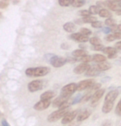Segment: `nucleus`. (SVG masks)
<instances>
[{"label": "nucleus", "mask_w": 121, "mask_h": 126, "mask_svg": "<svg viewBox=\"0 0 121 126\" xmlns=\"http://www.w3.org/2000/svg\"><path fill=\"white\" fill-rule=\"evenodd\" d=\"M50 72L48 67H37V68H28L26 69L25 74L28 77H42L45 76Z\"/></svg>", "instance_id": "nucleus-1"}, {"label": "nucleus", "mask_w": 121, "mask_h": 126, "mask_svg": "<svg viewBox=\"0 0 121 126\" xmlns=\"http://www.w3.org/2000/svg\"><path fill=\"white\" fill-rule=\"evenodd\" d=\"M69 109L67 110H58L56 111H54L52 112V114L48 115L47 117V121L50 123H53V122H56V121L59 120L61 118H64V116L67 113H69Z\"/></svg>", "instance_id": "nucleus-2"}, {"label": "nucleus", "mask_w": 121, "mask_h": 126, "mask_svg": "<svg viewBox=\"0 0 121 126\" xmlns=\"http://www.w3.org/2000/svg\"><path fill=\"white\" fill-rule=\"evenodd\" d=\"M50 63L52 64L53 67L55 68H60V67H62L63 65H65L67 62V59H65V58H62V57H58L56 55H54L50 59Z\"/></svg>", "instance_id": "nucleus-3"}, {"label": "nucleus", "mask_w": 121, "mask_h": 126, "mask_svg": "<svg viewBox=\"0 0 121 126\" xmlns=\"http://www.w3.org/2000/svg\"><path fill=\"white\" fill-rule=\"evenodd\" d=\"M94 84H95V80L92 79H86V80H82L77 84V90L82 91V90H85V89H90Z\"/></svg>", "instance_id": "nucleus-4"}, {"label": "nucleus", "mask_w": 121, "mask_h": 126, "mask_svg": "<svg viewBox=\"0 0 121 126\" xmlns=\"http://www.w3.org/2000/svg\"><path fill=\"white\" fill-rule=\"evenodd\" d=\"M42 88H43V82L42 80H33L27 85V89L32 93L41 90Z\"/></svg>", "instance_id": "nucleus-5"}, {"label": "nucleus", "mask_w": 121, "mask_h": 126, "mask_svg": "<svg viewBox=\"0 0 121 126\" xmlns=\"http://www.w3.org/2000/svg\"><path fill=\"white\" fill-rule=\"evenodd\" d=\"M71 95H68V94H61L60 96L55 99L54 101L52 102V105L53 107H56V108H60L63 104L66 103V101H68Z\"/></svg>", "instance_id": "nucleus-6"}, {"label": "nucleus", "mask_w": 121, "mask_h": 126, "mask_svg": "<svg viewBox=\"0 0 121 126\" xmlns=\"http://www.w3.org/2000/svg\"><path fill=\"white\" fill-rule=\"evenodd\" d=\"M78 110H74L71 111V112L67 113L64 116V118L61 119V124L62 125H66V124H71L72 121L74 120L76 118H77L78 116Z\"/></svg>", "instance_id": "nucleus-7"}, {"label": "nucleus", "mask_w": 121, "mask_h": 126, "mask_svg": "<svg viewBox=\"0 0 121 126\" xmlns=\"http://www.w3.org/2000/svg\"><path fill=\"white\" fill-rule=\"evenodd\" d=\"M77 90V84L75 83H71L67 85H65L62 89H61V93L62 94H68L71 95L74 92H76Z\"/></svg>", "instance_id": "nucleus-8"}, {"label": "nucleus", "mask_w": 121, "mask_h": 126, "mask_svg": "<svg viewBox=\"0 0 121 126\" xmlns=\"http://www.w3.org/2000/svg\"><path fill=\"white\" fill-rule=\"evenodd\" d=\"M90 66L89 63H80L79 65H77L76 67L74 69V73L76 74H83V73H86L88 71L89 69H90Z\"/></svg>", "instance_id": "nucleus-9"}, {"label": "nucleus", "mask_w": 121, "mask_h": 126, "mask_svg": "<svg viewBox=\"0 0 121 126\" xmlns=\"http://www.w3.org/2000/svg\"><path fill=\"white\" fill-rule=\"evenodd\" d=\"M51 105V101L50 100H40L39 102H37V104L34 105V110L42 111L45 110L46 109H47Z\"/></svg>", "instance_id": "nucleus-10"}, {"label": "nucleus", "mask_w": 121, "mask_h": 126, "mask_svg": "<svg viewBox=\"0 0 121 126\" xmlns=\"http://www.w3.org/2000/svg\"><path fill=\"white\" fill-rule=\"evenodd\" d=\"M119 95V90L118 89H114V90L110 91L107 94L105 95V102H110V103H114V100L117 99Z\"/></svg>", "instance_id": "nucleus-11"}, {"label": "nucleus", "mask_w": 121, "mask_h": 126, "mask_svg": "<svg viewBox=\"0 0 121 126\" xmlns=\"http://www.w3.org/2000/svg\"><path fill=\"white\" fill-rule=\"evenodd\" d=\"M105 92V89H99L98 91L95 92L92 95V98H91V102H92V104H96L97 102L99 101V99L102 98V96L104 95Z\"/></svg>", "instance_id": "nucleus-12"}, {"label": "nucleus", "mask_w": 121, "mask_h": 126, "mask_svg": "<svg viewBox=\"0 0 121 126\" xmlns=\"http://www.w3.org/2000/svg\"><path fill=\"white\" fill-rule=\"evenodd\" d=\"M90 111H88V110L80 111V112L79 113V114H78L77 118H76V119H77V122H81V121L86 120V119H88L89 117H90Z\"/></svg>", "instance_id": "nucleus-13"}, {"label": "nucleus", "mask_w": 121, "mask_h": 126, "mask_svg": "<svg viewBox=\"0 0 121 126\" xmlns=\"http://www.w3.org/2000/svg\"><path fill=\"white\" fill-rule=\"evenodd\" d=\"M101 74V72L97 69L96 67H92L86 73V76L91 77V76H98Z\"/></svg>", "instance_id": "nucleus-14"}, {"label": "nucleus", "mask_w": 121, "mask_h": 126, "mask_svg": "<svg viewBox=\"0 0 121 126\" xmlns=\"http://www.w3.org/2000/svg\"><path fill=\"white\" fill-rule=\"evenodd\" d=\"M96 68L100 72H103V71H106V70H109L110 68H111V65H110V63H109L108 62H103V63H98V64L96 65Z\"/></svg>", "instance_id": "nucleus-15"}, {"label": "nucleus", "mask_w": 121, "mask_h": 126, "mask_svg": "<svg viewBox=\"0 0 121 126\" xmlns=\"http://www.w3.org/2000/svg\"><path fill=\"white\" fill-rule=\"evenodd\" d=\"M114 107V103H110V102H105L102 107V112L104 114H108L112 110Z\"/></svg>", "instance_id": "nucleus-16"}, {"label": "nucleus", "mask_w": 121, "mask_h": 126, "mask_svg": "<svg viewBox=\"0 0 121 126\" xmlns=\"http://www.w3.org/2000/svg\"><path fill=\"white\" fill-rule=\"evenodd\" d=\"M55 96V93L53 91H46L41 95V100H50Z\"/></svg>", "instance_id": "nucleus-17"}, {"label": "nucleus", "mask_w": 121, "mask_h": 126, "mask_svg": "<svg viewBox=\"0 0 121 126\" xmlns=\"http://www.w3.org/2000/svg\"><path fill=\"white\" fill-rule=\"evenodd\" d=\"M72 55H73L74 57H76L79 59V58L87 56V52L84 49H76L72 52Z\"/></svg>", "instance_id": "nucleus-18"}, {"label": "nucleus", "mask_w": 121, "mask_h": 126, "mask_svg": "<svg viewBox=\"0 0 121 126\" xmlns=\"http://www.w3.org/2000/svg\"><path fill=\"white\" fill-rule=\"evenodd\" d=\"M63 29L65 31L68 32V33H72L75 30V24L71 22H67L63 25Z\"/></svg>", "instance_id": "nucleus-19"}, {"label": "nucleus", "mask_w": 121, "mask_h": 126, "mask_svg": "<svg viewBox=\"0 0 121 126\" xmlns=\"http://www.w3.org/2000/svg\"><path fill=\"white\" fill-rule=\"evenodd\" d=\"M93 61L96 62V63H103V62L106 61V57L104 56L102 54H95L94 56H93Z\"/></svg>", "instance_id": "nucleus-20"}, {"label": "nucleus", "mask_w": 121, "mask_h": 126, "mask_svg": "<svg viewBox=\"0 0 121 126\" xmlns=\"http://www.w3.org/2000/svg\"><path fill=\"white\" fill-rule=\"evenodd\" d=\"M82 22L83 23H93L95 22H96L97 20V18L95 16H89V17H86V18H82Z\"/></svg>", "instance_id": "nucleus-21"}, {"label": "nucleus", "mask_w": 121, "mask_h": 126, "mask_svg": "<svg viewBox=\"0 0 121 126\" xmlns=\"http://www.w3.org/2000/svg\"><path fill=\"white\" fill-rule=\"evenodd\" d=\"M99 15L102 18H110L111 17V13H110L109 10L105 9V8H102V9L99 11Z\"/></svg>", "instance_id": "nucleus-22"}, {"label": "nucleus", "mask_w": 121, "mask_h": 126, "mask_svg": "<svg viewBox=\"0 0 121 126\" xmlns=\"http://www.w3.org/2000/svg\"><path fill=\"white\" fill-rule=\"evenodd\" d=\"M103 52L105 54H107L108 55L110 54H116V48H113V47H106L104 48Z\"/></svg>", "instance_id": "nucleus-23"}, {"label": "nucleus", "mask_w": 121, "mask_h": 126, "mask_svg": "<svg viewBox=\"0 0 121 126\" xmlns=\"http://www.w3.org/2000/svg\"><path fill=\"white\" fill-rule=\"evenodd\" d=\"M100 8H99L98 6H90V8H89V12L90 13V14H99V11L101 9H99Z\"/></svg>", "instance_id": "nucleus-24"}, {"label": "nucleus", "mask_w": 121, "mask_h": 126, "mask_svg": "<svg viewBox=\"0 0 121 126\" xmlns=\"http://www.w3.org/2000/svg\"><path fill=\"white\" fill-rule=\"evenodd\" d=\"M90 43L92 44L93 46H95V45H99L101 44V40L99 39V38L97 37H93V38H90Z\"/></svg>", "instance_id": "nucleus-25"}, {"label": "nucleus", "mask_w": 121, "mask_h": 126, "mask_svg": "<svg viewBox=\"0 0 121 126\" xmlns=\"http://www.w3.org/2000/svg\"><path fill=\"white\" fill-rule=\"evenodd\" d=\"M74 0H59L58 3L61 6H63V7H66V6H69V5H72Z\"/></svg>", "instance_id": "nucleus-26"}, {"label": "nucleus", "mask_w": 121, "mask_h": 126, "mask_svg": "<svg viewBox=\"0 0 121 126\" xmlns=\"http://www.w3.org/2000/svg\"><path fill=\"white\" fill-rule=\"evenodd\" d=\"M76 60L81 61V62H83V63H88V62H90V60H93V57L90 56V55H87V56L79 58V59H77Z\"/></svg>", "instance_id": "nucleus-27"}, {"label": "nucleus", "mask_w": 121, "mask_h": 126, "mask_svg": "<svg viewBox=\"0 0 121 126\" xmlns=\"http://www.w3.org/2000/svg\"><path fill=\"white\" fill-rule=\"evenodd\" d=\"M84 4H85V1H83V0H74L72 6L75 8H80L82 7Z\"/></svg>", "instance_id": "nucleus-28"}, {"label": "nucleus", "mask_w": 121, "mask_h": 126, "mask_svg": "<svg viewBox=\"0 0 121 126\" xmlns=\"http://www.w3.org/2000/svg\"><path fill=\"white\" fill-rule=\"evenodd\" d=\"M79 33H80L82 35H85V36H89L91 34V31L89 30L88 29H86V28H82Z\"/></svg>", "instance_id": "nucleus-29"}, {"label": "nucleus", "mask_w": 121, "mask_h": 126, "mask_svg": "<svg viewBox=\"0 0 121 126\" xmlns=\"http://www.w3.org/2000/svg\"><path fill=\"white\" fill-rule=\"evenodd\" d=\"M71 104H72V102H71L70 100H68V101H66V103L63 104L59 108V110H67V109H69V107L71 105Z\"/></svg>", "instance_id": "nucleus-30"}, {"label": "nucleus", "mask_w": 121, "mask_h": 126, "mask_svg": "<svg viewBox=\"0 0 121 126\" xmlns=\"http://www.w3.org/2000/svg\"><path fill=\"white\" fill-rule=\"evenodd\" d=\"M92 95H93V94L90 93V92H89V93H87L86 94H85L83 96L81 102H87L89 99H91V98H92Z\"/></svg>", "instance_id": "nucleus-31"}, {"label": "nucleus", "mask_w": 121, "mask_h": 126, "mask_svg": "<svg viewBox=\"0 0 121 126\" xmlns=\"http://www.w3.org/2000/svg\"><path fill=\"white\" fill-rule=\"evenodd\" d=\"M87 41H90V38H89V37H88V36L82 35V34L77 40V42H80V43H86Z\"/></svg>", "instance_id": "nucleus-32"}, {"label": "nucleus", "mask_w": 121, "mask_h": 126, "mask_svg": "<svg viewBox=\"0 0 121 126\" xmlns=\"http://www.w3.org/2000/svg\"><path fill=\"white\" fill-rule=\"evenodd\" d=\"M100 87H101V84H95L94 85H93L92 88L90 89V93L92 94V92H93V91H95V92L98 91L99 89H100Z\"/></svg>", "instance_id": "nucleus-33"}, {"label": "nucleus", "mask_w": 121, "mask_h": 126, "mask_svg": "<svg viewBox=\"0 0 121 126\" xmlns=\"http://www.w3.org/2000/svg\"><path fill=\"white\" fill-rule=\"evenodd\" d=\"M105 25H107V26H111V27L114 26V25H115L114 20L113 18H107L105 21Z\"/></svg>", "instance_id": "nucleus-34"}, {"label": "nucleus", "mask_w": 121, "mask_h": 126, "mask_svg": "<svg viewBox=\"0 0 121 126\" xmlns=\"http://www.w3.org/2000/svg\"><path fill=\"white\" fill-rule=\"evenodd\" d=\"M79 14L83 16V18H86V17H89L91 15L90 13L89 12V10H81V11L79 12Z\"/></svg>", "instance_id": "nucleus-35"}, {"label": "nucleus", "mask_w": 121, "mask_h": 126, "mask_svg": "<svg viewBox=\"0 0 121 126\" xmlns=\"http://www.w3.org/2000/svg\"><path fill=\"white\" fill-rule=\"evenodd\" d=\"M82 98H83V96L80 95V94H78V95L75 98V99L72 100V104H76L79 103L80 101H81V100H82Z\"/></svg>", "instance_id": "nucleus-36"}, {"label": "nucleus", "mask_w": 121, "mask_h": 126, "mask_svg": "<svg viewBox=\"0 0 121 126\" xmlns=\"http://www.w3.org/2000/svg\"><path fill=\"white\" fill-rule=\"evenodd\" d=\"M115 113L117 115H121V99L120 100V102L118 103L117 106L115 109Z\"/></svg>", "instance_id": "nucleus-37"}, {"label": "nucleus", "mask_w": 121, "mask_h": 126, "mask_svg": "<svg viewBox=\"0 0 121 126\" xmlns=\"http://www.w3.org/2000/svg\"><path fill=\"white\" fill-rule=\"evenodd\" d=\"M114 39H115V38H114V34H108L105 37V40L108 42H113Z\"/></svg>", "instance_id": "nucleus-38"}, {"label": "nucleus", "mask_w": 121, "mask_h": 126, "mask_svg": "<svg viewBox=\"0 0 121 126\" xmlns=\"http://www.w3.org/2000/svg\"><path fill=\"white\" fill-rule=\"evenodd\" d=\"M91 26H92L93 28H101V26H102V23L100 22V21H96V22L91 23Z\"/></svg>", "instance_id": "nucleus-39"}, {"label": "nucleus", "mask_w": 121, "mask_h": 126, "mask_svg": "<svg viewBox=\"0 0 121 126\" xmlns=\"http://www.w3.org/2000/svg\"><path fill=\"white\" fill-rule=\"evenodd\" d=\"M80 36H81V33H73V34H71V38H72V39L76 40V41H77L78 38H79Z\"/></svg>", "instance_id": "nucleus-40"}, {"label": "nucleus", "mask_w": 121, "mask_h": 126, "mask_svg": "<svg viewBox=\"0 0 121 126\" xmlns=\"http://www.w3.org/2000/svg\"><path fill=\"white\" fill-rule=\"evenodd\" d=\"M104 46L102 44H99V45H95V46H93L92 49L93 50H95V51H99V50H104Z\"/></svg>", "instance_id": "nucleus-41"}, {"label": "nucleus", "mask_w": 121, "mask_h": 126, "mask_svg": "<svg viewBox=\"0 0 121 126\" xmlns=\"http://www.w3.org/2000/svg\"><path fill=\"white\" fill-rule=\"evenodd\" d=\"M8 5V2H5V1H1V2H0V8H5Z\"/></svg>", "instance_id": "nucleus-42"}, {"label": "nucleus", "mask_w": 121, "mask_h": 126, "mask_svg": "<svg viewBox=\"0 0 121 126\" xmlns=\"http://www.w3.org/2000/svg\"><path fill=\"white\" fill-rule=\"evenodd\" d=\"M111 79V78L109 76H105V77H104V78L101 79V82H103V83H106V82H109V81Z\"/></svg>", "instance_id": "nucleus-43"}, {"label": "nucleus", "mask_w": 121, "mask_h": 126, "mask_svg": "<svg viewBox=\"0 0 121 126\" xmlns=\"http://www.w3.org/2000/svg\"><path fill=\"white\" fill-rule=\"evenodd\" d=\"M114 38H115V39H121V33H120V32L114 33Z\"/></svg>", "instance_id": "nucleus-44"}, {"label": "nucleus", "mask_w": 121, "mask_h": 126, "mask_svg": "<svg viewBox=\"0 0 121 126\" xmlns=\"http://www.w3.org/2000/svg\"><path fill=\"white\" fill-rule=\"evenodd\" d=\"M110 29H111V31H114V33H117V30H119V28H118V25H114V26H112L110 28Z\"/></svg>", "instance_id": "nucleus-45"}, {"label": "nucleus", "mask_w": 121, "mask_h": 126, "mask_svg": "<svg viewBox=\"0 0 121 126\" xmlns=\"http://www.w3.org/2000/svg\"><path fill=\"white\" fill-rule=\"evenodd\" d=\"M114 48H115L116 49H121V41L116 43L115 45H114Z\"/></svg>", "instance_id": "nucleus-46"}, {"label": "nucleus", "mask_w": 121, "mask_h": 126, "mask_svg": "<svg viewBox=\"0 0 121 126\" xmlns=\"http://www.w3.org/2000/svg\"><path fill=\"white\" fill-rule=\"evenodd\" d=\"M110 125H111V123H110V120L105 121V122H103V124L101 125V126H110Z\"/></svg>", "instance_id": "nucleus-47"}, {"label": "nucleus", "mask_w": 121, "mask_h": 126, "mask_svg": "<svg viewBox=\"0 0 121 126\" xmlns=\"http://www.w3.org/2000/svg\"><path fill=\"white\" fill-rule=\"evenodd\" d=\"M1 124H2V126H10L9 124H8L7 121L5 120V119H2Z\"/></svg>", "instance_id": "nucleus-48"}, {"label": "nucleus", "mask_w": 121, "mask_h": 126, "mask_svg": "<svg viewBox=\"0 0 121 126\" xmlns=\"http://www.w3.org/2000/svg\"><path fill=\"white\" fill-rule=\"evenodd\" d=\"M111 31V29H110V28H105V29H103V32L105 33H110V32Z\"/></svg>", "instance_id": "nucleus-49"}, {"label": "nucleus", "mask_w": 121, "mask_h": 126, "mask_svg": "<svg viewBox=\"0 0 121 126\" xmlns=\"http://www.w3.org/2000/svg\"><path fill=\"white\" fill-rule=\"evenodd\" d=\"M80 122H72L69 125V126H79Z\"/></svg>", "instance_id": "nucleus-50"}, {"label": "nucleus", "mask_w": 121, "mask_h": 126, "mask_svg": "<svg viewBox=\"0 0 121 126\" xmlns=\"http://www.w3.org/2000/svg\"><path fill=\"white\" fill-rule=\"evenodd\" d=\"M117 57V55L116 54H110V55H108V58L109 59H114V58Z\"/></svg>", "instance_id": "nucleus-51"}, {"label": "nucleus", "mask_w": 121, "mask_h": 126, "mask_svg": "<svg viewBox=\"0 0 121 126\" xmlns=\"http://www.w3.org/2000/svg\"><path fill=\"white\" fill-rule=\"evenodd\" d=\"M116 15H121V9H119L115 12Z\"/></svg>", "instance_id": "nucleus-52"}, {"label": "nucleus", "mask_w": 121, "mask_h": 126, "mask_svg": "<svg viewBox=\"0 0 121 126\" xmlns=\"http://www.w3.org/2000/svg\"><path fill=\"white\" fill-rule=\"evenodd\" d=\"M118 28H119V31L121 32V24L120 25H118Z\"/></svg>", "instance_id": "nucleus-53"}, {"label": "nucleus", "mask_w": 121, "mask_h": 126, "mask_svg": "<svg viewBox=\"0 0 121 126\" xmlns=\"http://www.w3.org/2000/svg\"></svg>", "instance_id": "nucleus-54"}]
</instances>
